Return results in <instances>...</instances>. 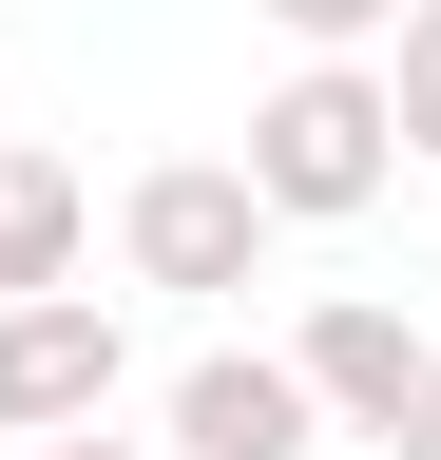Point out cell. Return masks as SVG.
Segmentation results:
<instances>
[{
    "label": "cell",
    "instance_id": "1",
    "mask_svg": "<svg viewBox=\"0 0 441 460\" xmlns=\"http://www.w3.org/2000/svg\"><path fill=\"white\" fill-rule=\"evenodd\" d=\"M231 172H250L288 230H326V211H365L384 172H403V115H384L365 58H307V77H269V96H250V154H231Z\"/></svg>",
    "mask_w": 441,
    "mask_h": 460
},
{
    "label": "cell",
    "instance_id": "2",
    "mask_svg": "<svg viewBox=\"0 0 441 460\" xmlns=\"http://www.w3.org/2000/svg\"><path fill=\"white\" fill-rule=\"evenodd\" d=\"M269 230H288V211H269L231 154H173V172H135V192H116V250H135V288H192V307H231V288L269 269Z\"/></svg>",
    "mask_w": 441,
    "mask_h": 460
},
{
    "label": "cell",
    "instance_id": "3",
    "mask_svg": "<svg viewBox=\"0 0 441 460\" xmlns=\"http://www.w3.org/2000/svg\"><path fill=\"white\" fill-rule=\"evenodd\" d=\"M116 384H135V345L116 307L58 269V288H0V441H58V422H116Z\"/></svg>",
    "mask_w": 441,
    "mask_h": 460
},
{
    "label": "cell",
    "instance_id": "4",
    "mask_svg": "<svg viewBox=\"0 0 441 460\" xmlns=\"http://www.w3.org/2000/svg\"><path fill=\"white\" fill-rule=\"evenodd\" d=\"M307 441H326V402H307V365H269V345H211L173 384V460H307Z\"/></svg>",
    "mask_w": 441,
    "mask_h": 460
},
{
    "label": "cell",
    "instance_id": "5",
    "mask_svg": "<svg viewBox=\"0 0 441 460\" xmlns=\"http://www.w3.org/2000/svg\"><path fill=\"white\" fill-rule=\"evenodd\" d=\"M288 365H307V402H326V422H365V441H384V402H403V384H422V326H403V307H384V288H326V307H307V345H288Z\"/></svg>",
    "mask_w": 441,
    "mask_h": 460
},
{
    "label": "cell",
    "instance_id": "6",
    "mask_svg": "<svg viewBox=\"0 0 441 460\" xmlns=\"http://www.w3.org/2000/svg\"><path fill=\"white\" fill-rule=\"evenodd\" d=\"M77 230H96V192H77V154L0 135V288H58V269H77Z\"/></svg>",
    "mask_w": 441,
    "mask_h": 460
},
{
    "label": "cell",
    "instance_id": "7",
    "mask_svg": "<svg viewBox=\"0 0 441 460\" xmlns=\"http://www.w3.org/2000/svg\"><path fill=\"white\" fill-rule=\"evenodd\" d=\"M384 115H403V154H441V0L384 20Z\"/></svg>",
    "mask_w": 441,
    "mask_h": 460
},
{
    "label": "cell",
    "instance_id": "8",
    "mask_svg": "<svg viewBox=\"0 0 441 460\" xmlns=\"http://www.w3.org/2000/svg\"><path fill=\"white\" fill-rule=\"evenodd\" d=\"M250 20H269V39H307V58H365L403 0H250Z\"/></svg>",
    "mask_w": 441,
    "mask_h": 460
},
{
    "label": "cell",
    "instance_id": "9",
    "mask_svg": "<svg viewBox=\"0 0 441 460\" xmlns=\"http://www.w3.org/2000/svg\"><path fill=\"white\" fill-rule=\"evenodd\" d=\"M384 460H441V345H422V384L384 402Z\"/></svg>",
    "mask_w": 441,
    "mask_h": 460
},
{
    "label": "cell",
    "instance_id": "10",
    "mask_svg": "<svg viewBox=\"0 0 441 460\" xmlns=\"http://www.w3.org/2000/svg\"><path fill=\"white\" fill-rule=\"evenodd\" d=\"M39 460H154V441H96V422H58V441H39Z\"/></svg>",
    "mask_w": 441,
    "mask_h": 460
}]
</instances>
